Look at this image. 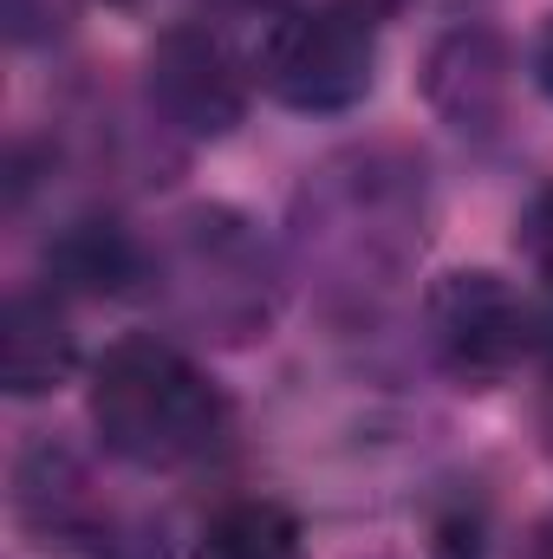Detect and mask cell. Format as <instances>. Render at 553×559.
<instances>
[{
  "instance_id": "3",
  "label": "cell",
  "mask_w": 553,
  "mask_h": 559,
  "mask_svg": "<svg viewBox=\"0 0 553 559\" xmlns=\"http://www.w3.org/2000/svg\"><path fill=\"white\" fill-rule=\"evenodd\" d=\"M150 280H156V299L163 312L196 332V338H215V345H248L261 338L280 319V261L268 248V235L235 215V209H183L156 254H150Z\"/></svg>"
},
{
  "instance_id": "8",
  "label": "cell",
  "mask_w": 553,
  "mask_h": 559,
  "mask_svg": "<svg viewBox=\"0 0 553 559\" xmlns=\"http://www.w3.org/2000/svg\"><path fill=\"white\" fill-rule=\"evenodd\" d=\"M13 501H20V521L46 540V547H79L98 534V495L85 481V468L52 449V442H33L20 455V475H13Z\"/></svg>"
},
{
  "instance_id": "7",
  "label": "cell",
  "mask_w": 553,
  "mask_h": 559,
  "mask_svg": "<svg viewBox=\"0 0 553 559\" xmlns=\"http://www.w3.org/2000/svg\"><path fill=\"white\" fill-rule=\"evenodd\" d=\"M430 98L456 131L495 138L508 118V52L495 33H449L430 52Z\"/></svg>"
},
{
  "instance_id": "18",
  "label": "cell",
  "mask_w": 553,
  "mask_h": 559,
  "mask_svg": "<svg viewBox=\"0 0 553 559\" xmlns=\"http://www.w3.org/2000/svg\"><path fill=\"white\" fill-rule=\"evenodd\" d=\"M242 7H268V13H280V7H286V0H242Z\"/></svg>"
},
{
  "instance_id": "10",
  "label": "cell",
  "mask_w": 553,
  "mask_h": 559,
  "mask_svg": "<svg viewBox=\"0 0 553 559\" xmlns=\"http://www.w3.org/2000/svg\"><path fill=\"white\" fill-rule=\"evenodd\" d=\"M46 274L66 293H125L143 280V248L118 215H72L52 241H46Z\"/></svg>"
},
{
  "instance_id": "9",
  "label": "cell",
  "mask_w": 553,
  "mask_h": 559,
  "mask_svg": "<svg viewBox=\"0 0 553 559\" xmlns=\"http://www.w3.org/2000/svg\"><path fill=\"white\" fill-rule=\"evenodd\" d=\"M79 345H72V319L59 312L52 293H13L0 312V384L13 397H39L52 384H66Z\"/></svg>"
},
{
  "instance_id": "14",
  "label": "cell",
  "mask_w": 553,
  "mask_h": 559,
  "mask_svg": "<svg viewBox=\"0 0 553 559\" xmlns=\"http://www.w3.org/2000/svg\"><path fill=\"white\" fill-rule=\"evenodd\" d=\"M534 358L553 371V299L541 306V325H534Z\"/></svg>"
},
{
  "instance_id": "16",
  "label": "cell",
  "mask_w": 553,
  "mask_h": 559,
  "mask_svg": "<svg viewBox=\"0 0 553 559\" xmlns=\"http://www.w3.org/2000/svg\"><path fill=\"white\" fill-rule=\"evenodd\" d=\"M534 559H553V514L541 521V534H534Z\"/></svg>"
},
{
  "instance_id": "2",
  "label": "cell",
  "mask_w": 553,
  "mask_h": 559,
  "mask_svg": "<svg viewBox=\"0 0 553 559\" xmlns=\"http://www.w3.org/2000/svg\"><path fill=\"white\" fill-rule=\"evenodd\" d=\"M92 429L118 462L169 475L222 449L228 397L169 338H118L92 365Z\"/></svg>"
},
{
  "instance_id": "4",
  "label": "cell",
  "mask_w": 553,
  "mask_h": 559,
  "mask_svg": "<svg viewBox=\"0 0 553 559\" xmlns=\"http://www.w3.org/2000/svg\"><path fill=\"white\" fill-rule=\"evenodd\" d=\"M255 79L286 111H352L378 79L372 20L345 0L280 7L255 39Z\"/></svg>"
},
{
  "instance_id": "17",
  "label": "cell",
  "mask_w": 553,
  "mask_h": 559,
  "mask_svg": "<svg viewBox=\"0 0 553 559\" xmlns=\"http://www.w3.org/2000/svg\"><path fill=\"white\" fill-rule=\"evenodd\" d=\"M345 7H352V13H365V20H372V13H385V7H398V0H345Z\"/></svg>"
},
{
  "instance_id": "15",
  "label": "cell",
  "mask_w": 553,
  "mask_h": 559,
  "mask_svg": "<svg viewBox=\"0 0 553 559\" xmlns=\"http://www.w3.org/2000/svg\"><path fill=\"white\" fill-rule=\"evenodd\" d=\"M534 79H541V92L553 98V26L541 33V52H534Z\"/></svg>"
},
{
  "instance_id": "5",
  "label": "cell",
  "mask_w": 553,
  "mask_h": 559,
  "mask_svg": "<svg viewBox=\"0 0 553 559\" xmlns=\"http://www.w3.org/2000/svg\"><path fill=\"white\" fill-rule=\"evenodd\" d=\"M423 325H430V352H436V365L449 378L495 384L521 358H534L541 306H528L508 280L489 274V267H456V274H443L430 286Z\"/></svg>"
},
{
  "instance_id": "6",
  "label": "cell",
  "mask_w": 553,
  "mask_h": 559,
  "mask_svg": "<svg viewBox=\"0 0 553 559\" xmlns=\"http://www.w3.org/2000/svg\"><path fill=\"white\" fill-rule=\"evenodd\" d=\"M143 98L183 138H228L248 111V79L215 33L169 26L143 59Z\"/></svg>"
},
{
  "instance_id": "13",
  "label": "cell",
  "mask_w": 553,
  "mask_h": 559,
  "mask_svg": "<svg viewBox=\"0 0 553 559\" xmlns=\"http://www.w3.org/2000/svg\"><path fill=\"white\" fill-rule=\"evenodd\" d=\"M66 13H72V0H7V26H13V39H46V33L66 26Z\"/></svg>"
},
{
  "instance_id": "1",
  "label": "cell",
  "mask_w": 553,
  "mask_h": 559,
  "mask_svg": "<svg viewBox=\"0 0 553 559\" xmlns=\"http://www.w3.org/2000/svg\"><path fill=\"white\" fill-rule=\"evenodd\" d=\"M423 163L398 150H345L319 163L293 202L306 261L352 293H385L423 248Z\"/></svg>"
},
{
  "instance_id": "11",
  "label": "cell",
  "mask_w": 553,
  "mask_h": 559,
  "mask_svg": "<svg viewBox=\"0 0 553 559\" xmlns=\"http://www.w3.org/2000/svg\"><path fill=\"white\" fill-rule=\"evenodd\" d=\"M189 559H299V521L280 501H235L202 527Z\"/></svg>"
},
{
  "instance_id": "12",
  "label": "cell",
  "mask_w": 553,
  "mask_h": 559,
  "mask_svg": "<svg viewBox=\"0 0 553 559\" xmlns=\"http://www.w3.org/2000/svg\"><path fill=\"white\" fill-rule=\"evenodd\" d=\"M521 254L534 261V274L553 286V182L521 209Z\"/></svg>"
}]
</instances>
